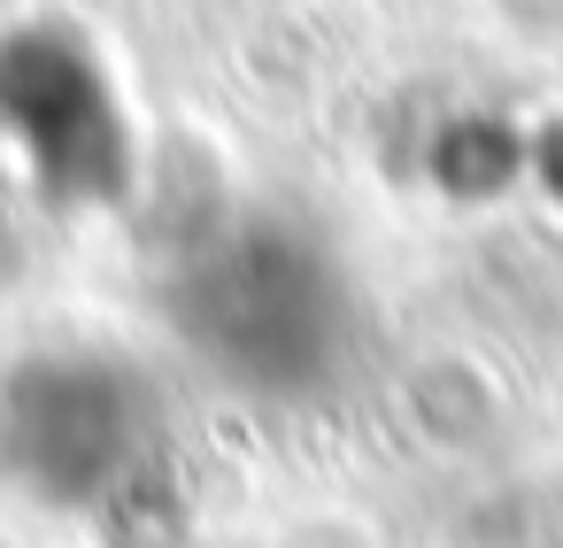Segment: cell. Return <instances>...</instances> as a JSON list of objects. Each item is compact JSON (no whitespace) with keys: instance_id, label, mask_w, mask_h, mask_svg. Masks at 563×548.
<instances>
[{"instance_id":"6da1fadb","label":"cell","mask_w":563,"mask_h":548,"mask_svg":"<svg viewBox=\"0 0 563 548\" xmlns=\"http://www.w3.org/2000/svg\"><path fill=\"white\" fill-rule=\"evenodd\" d=\"M170 325L224 386L309 394L347 340V294L317 240L255 217L209 232L178 263Z\"/></svg>"},{"instance_id":"7a4b0ae2","label":"cell","mask_w":563,"mask_h":548,"mask_svg":"<svg viewBox=\"0 0 563 548\" xmlns=\"http://www.w3.org/2000/svg\"><path fill=\"white\" fill-rule=\"evenodd\" d=\"M155 463V409L132 363L93 348H55L0 386V471L32 502L109 517L140 494Z\"/></svg>"},{"instance_id":"3957f363","label":"cell","mask_w":563,"mask_h":548,"mask_svg":"<svg viewBox=\"0 0 563 548\" xmlns=\"http://www.w3.org/2000/svg\"><path fill=\"white\" fill-rule=\"evenodd\" d=\"M0 155L63 209H101L132 186L117 78L78 24L0 32Z\"/></svg>"}]
</instances>
